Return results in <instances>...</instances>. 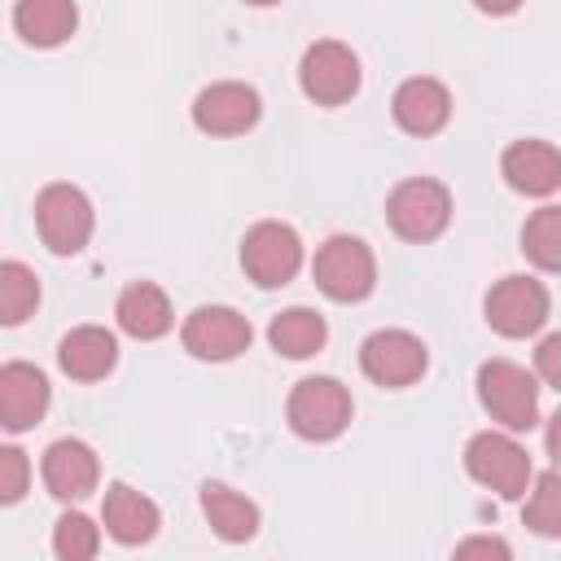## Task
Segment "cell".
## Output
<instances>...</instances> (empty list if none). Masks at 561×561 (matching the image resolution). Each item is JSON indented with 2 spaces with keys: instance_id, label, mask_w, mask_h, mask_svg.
Wrapping results in <instances>:
<instances>
[{
  "instance_id": "1",
  "label": "cell",
  "mask_w": 561,
  "mask_h": 561,
  "mask_svg": "<svg viewBox=\"0 0 561 561\" xmlns=\"http://www.w3.org/2000/svg\"><path fill=\"white\" fill-rule=\"evenodd\" d=\"M289 430L307 443H329L351 425V394L333 377H302L285 403Z\"/></svg>"
},
{
  "instance_id": "2",
  "label": "cell",
  "mask_w": 561,
  "mask_h": 561,
  "mask_svg": "<svg viewBox=\"0 0 561 561\" xmlns=\"http://www.w3.org/2000/svg\"><path fill=\"white\" fill-rule=\"evenodd\" d=\"M311 276L316 285L333 298V302H359L373 294L377 285V259L373 250L359 241V237H329L320 250H316V263H311Z\"/></svg>"
},
{
  "instance_id": "3",
  "label": "cell",
  "mask_w": 561,
  "mask_h": 561,
  "mask_svg": "<svg viewBox=\"0 0 561 561\" xmlns=\"http://www.w3.org/2000/svg\"><path fill=\"white\" fill-rule=\"evenodd\" d=\"M478 399L504 430H530L539 421V386L513 359H486L478 368Z\"/></svg>"
},
{
  "instance_id": "4",
  "label": "cell",
  "mask_w": 561,
  "mask_h": 561,
  "mask_svg": "<svg viewBox=\"0 0 561 561\" xmlns=\"http://www.w3.org/2000/svg\"><path fill=\"white\" fill-rule=\"evenodd\" d=\"M465 469H469L473 482L491 486V491L504 495V500H522L526 486H530V478H535L526 447L513 443L508 434H495V430L469 438V447H465Z\"/></svg>"
},
{
  "instance_id": "5",
  "label": "cell",
  "mask_w": 561,
  "mask_h": 561,
  "mask_svg": "<svg viewBox=\"0 0 561 561\" xmlns=\"http://www.w3.org/2000/svg\"><path fill=\"white\" fill-rule=\"evenodd\" d=\"M386 219L403 241H434L451 219V193L438 180H403L386 197Z\"/></svg>"
},
{
  "instance_id": "6",
  "label": "cell",
  "mask_w": 561,
  "mask_h": 561,
  "mask_svg": "<svg viewBox=\"0 0 561 561\" xmlns=\"http://www.w3.org/2000/svg\"><path fill=\"white\" fill-rule=\"evenodd\" d=\"M35 228L53 254H79L92 237V202L75 184H48L35 197Z\"/></svg>"
},
{
  "instance_id": "7",
  "label": "cell",
  "mask_w": 561,
  "mask_h": 561,
  "mask_svg": "<svg viewBox=\"0 0 561 561\" xmlns=\"http://www.w3.org/2000/svg\"><path fill=\"white\" fill-rule=\"evenodd\" d=\"M241 267L259 289H280L294 280V272L302 267V241L289 224L263 219L245 232L241 241Z\"/></svg>"
},
{
  "instance_id": "8",
  "label": "cell",
  "mask_w": 561,
  "mask_h": 561,
  "mask_svg": "<svg viewBox=\"0 0 561 561\" xmlns=\"http://www.w3.org/2000/svg\"><path fill=\"white\" fill-rule=\"evenodd\" d=\"M298 83L316 105H342L359 92V57L342 39H316L298 61Z\"/></svg>"
},
{
  "instance_id": "9",
  "label": "cell",
  "mask_w": 561,
  "mask_h": 561,
  "mask_svg": "<svg viewBox=\"0 0 561 561\" xmlns=\"http://www.w3.org/2000/svg\"><path fill=\"white\" fill-rule=\"evenodd\" d=\"M486 324L504 337H530L548 320V289L535 276H504L486 289Z\"/></svg>"
},
{
  "instance_id": "10",
  "label": "cell",
  "mask_w": 561,
  "mask_h": 561,
  "mask_svg": "<svg viewBox=\"0 0 561 561\" xmlns=\"http://www.w3.org/2000/svg\"><path fill=\"white\" fill-rule=\"evenodd\" d=\"M425 364H430L425 342H421L416 333H408V329H377V333H368L364 346H359V368H364V377H373L377 386H390V390L421 381Z\"/></svg>"
},
{
  "instance_id": "11",
  "label": "cell",
  "mask_w": 561,
  "mask_h": 561,
  "mask_svg": "<svg viewBox=\"0 0 561 561\" xmlns=\"http://www.w3.org/2000/svg\"><path fill=\"white\" fill-rule=\"evenodd\" d=\"M180 342L188 355L197 359H210V364H224V359H237L245 346H250V320L232 307H197L184 329H180Z\"/></svg>"
},
{
  "instance_id": "12",
  "label": "cell",
  "mask_w": 561,
  "mask_h": 561,
  "mask_svg": "<svg viewBox=\"0 0 561 561\" xmlns=\"http://www.w3.org/2000/svg\"><path fill=\"white\" fill-rule=\"evenodd\" d=\"M259 114H263L259 92L250 83H237V79L210 83L193 101V123L206 136H241V131H250L259 123Z\"/></svg>"
},
{
  "instance_id": "13",
  "label": "cell",
  "mask_w": 561,
  "mask_h": 561,
  "mask_svg": "<svg viewBox=\"0 0 561 561\" xmlns=\"http://www.w3.org/2000/svg\"><path fill=\"white\" fill-rule=\"evenodd\" d=\"M500 171L508 188L526 197H548L561 188V149L548 140H513L500 158Z\"/></svg>"
},
{
  "instance_id": "14",
  "label": "cell",
  "mask_w": 561,
  "mask_h": 561,
  "mask_svg": "<svg viewBox=\"0 0 561 561\" xmlns=\"http://www.w3.org/2000/svg\"><path fill=\"white\" fill-rule=\"evenodd\" d=\"M390 110H394V123H399L403 131H412V136H434V131H443L447 118H451V92H447L438 79L416 75V79H403V83L394 88Z\"/></svg>"
},
{
  "instance_id": "15",
  "label": "cell",
  "mask_w": 561,
  "mask_h": 561,
  "mask_svg": "<svg viewBox=\"0 0 561 561\" xmlns=\"http://www.w3.org/2000/svg\"><path fill=\"white\" fill-rule=\"evenodd\" d=\"M48 412V377L35 364H4L0 368V421L4 430L22 434Z\"/></svg>"
},
{
  "instance_id": "16",
  "label": "cell",
  "mask_w": 561,
  "mask_h": 561,
  "mask_svg": "<svg viewBox=\"0 0 561 561\" xmlns=\"http://www.w3.org/2000/svg\"><path fill=\"white\" fill-rule=\"evenodd\" d=\"M96 478H101V465H96V451L79 438H57L48 451H44V486L48 495L57 500H83L96 491Z\"/></svg>"
},
{
  "instance_id": "17",
  "label": "cell",
  "mask_w": 561,
  "mask_h": 561,
  "mask_svg": "<svg viewBox=\"0 0 561 561\" xmlns=\"http://www.w3.org/2000/svg\"><path fill=\"white\" fill-rule=\"evenodd\" d=\"M118 359V342L101 324H79L57 342V364L75 381H101Z\"/></svg>"
},
{
  "instance_id": "18",
  "label": "cell",
  "mask_w": 561,
  "mask_h": 561,
  "mask_svg": "<svg viewBox=\"0 0 561 561\" xmlns=\"http://www.w3.org/2000/svg\"><path fill=\"white\" fill-rule=\"evenodd\" d=\"M101 522L110 530V539L136 548V543H149L158 535V504L140 491H131L127 482H114L105 491V504H101Z\"/></svg>"
},
{
  "instance_id": "19",
  "label": "cell",
  "mask_w": 561,
  "mask_h": 561,
  "mask_svg": "<svg viewBox=\"0 0 561 561\" xmlns=\"http://www.w3.org/2000/svg\"><path fill=\"white\" fill-rule=\"evenodd\" d=\"M79 9L75 0H18L13 4V31L35 48H57L75 35Z\"/></svg>"
},
{
  "instance_id": "20",
  "label": "cell",
  "mask_w": 561,
  "mask_h": 561,
  "mask_svg": "<svg viewBox=\"0 0 561 561\" xmlns=\"http://www.w3.org/2000/svg\"><path fill=\"white\" fill-rule=\"evenodd\" d=\"M114 316H118V329L140 337V342H153V337H162L171 329V302L153 280H131L118 294Z\"/></svg>"
},
{
  "instance_id": "21",
  "label": "cell",
  "mask_w": 561,
  "mask_h": 561,
  "mask_svg": "<svg viewBox=\"0 0 561 561\" xmlns=\"http://www.w3.org/2000/svg\"><path fill=\"white\" fill-rule=\"evenodd\" d=\"M202 513H206L210 530H215L219 539H228V543H245V539H254V530H259V508H254V500H245L241 491H232V486H224V482H206V486H202Z\"/></svg>"
},
{
  "instance_id": "22",
  "label": "cell",
  "mask_w": 561,
  "mask_h": 561,
  "mask_svg": "<svg viewBox=\"0 0 561 561\" xmlns=\"http://www.w3.org/2000/svg\"><path fill=\"white\" fill-rule=\"evenodd\" d=\"M324 337H329L324 316H316L311 307H289V311H280V316L267 324V342H272V351L285 355V359H307V355H316V351L324 346Z\"/></svg>"
},
{
  "instance_id": "23",
  "label": "cell",
  "mask_w": 561,
  "mask_h": 561,
  "mask_svg": "<svg viewBox=\"0 0 561 561\" xmlns=\"http://www.w3.org/2000/svg\"><path fill=\"white\" fill-rule=\"evenodd\" d=\"M522 250L535 267L561 272V206H539L522 228Z\"/></svg>"
},
{
  "instance_id": "24",
  "label": "cell",
  "mask_w": 561,
  "mask_h": 561,
  "mask_svg": "<svg viewBox=\"0 0 561 561\" xmlns=\"http://www.w3.org/2000/svg\"><path fill=\"white\" fill-rule=\"evenodd\" d=\"M39 302V280L26 263L4 259L0 263V320L4 324H22Z\"/></svg>"
},
{
  "instance_id": "25",
  "label": "cell",
  "mask_w": 561,
  "mask_h": 561,
  "mask_svg": "<svg viewBox=\"0 0 561 561\" xmlns=\"http://www.w3.org/2000/svg\"><path fill=\"white\" fill-rule=\"evenodd\" d=\"M522 522L543 539H561V473L557 469L535 478L526 508H522Z\"/></svg>"
},
{
  "instance_id": "26",
  "label": "cell",
  "mask_w": 561,
  "mask_h": 561,
  "mask_svg": "<svg viewBox=\"0 0 561 561\" xmlns=\"http://www.w3.org/2000/svg\"><path fill=\"white\" fill-rule=\"evenodd\" d=\"M96 548H101V530L92 526V517H83V513L57 517V526H53V552L61 561H88V557H96Z\"/></svg>"
},
{
  "instance_id": "27",
  "label": "cell",
  "mask_w": 561,
  "mask_h": 561,
  "mask_svg": "<svg viewBox=\"0 0 561 561\" xmlns=\"http://www.w3.org/2000/svg\"><path fill=\"white\" fill-rule=\"evenodd\" d=\"M26 478H31L26 451H18V447H0V500H4V504H18V500H22Z\"/></svg>"
},
{
  "instance_id": "28",
  "label": "cell",
  "mask_w": 561,
  "mask_h": 561,
  "mask_svg": "<svg viewBox=\"0 0 561 561\" xmlns=\"http://www.w3.org/2000/svg\"><path fill=\"white\" fill-rule=\"evenodd\" d=\"M535 373H539L552 390H561V333H548V337L539 342V351H535Z\"/></svg>"
},
{
  "instance_id": "29",
  "label": "cell",
  "mask_w": 561,
  "mask_h": 561,
  "mask_svg": "<svg viewBox=\"0 0 561 561\" xmlns=\"http://www.w3.org/2000/svg\"><path fill=\"white\" fill-rule=\"evenodd\" d=\"M456 557H508V543L504 539H486V535H478V539H465V543H456Z\"/></svg>"
},
{
  "instance_id": "30",
  "label": "cell",
  "mask_w": 561,
  "mask_h": 561,
  "mask_svg": "<svg viewBox=\"0 0 561 561\" xmlns=\"http://www.w3.org/2000/svg\"><path fill=\"white\" fill-rule=\"evenodd\" d=\"M548 456H552L557 469H561V408H557L552 421H548Z\"/></svg>"
},
{
  "instance_id": "31",
  "label": "cell",
  "mask_w": 561,
  "mask_h": 561,
  "mask_svg": "<svg viewBox=\"0 0 561 561\" xmlns=\"http://www.w3.org/2000/svg\"><path fill=\"white\" fill-rule=\"evenodd\" d=\"M482 13H491V18H504V13H517L522 9V0H473Z\"/></svg>"
},
{
  "instance_id": "32",
  "label": "cell",
  "mask_w": 561,
  "mask_h": 561,
  "mask_svg": "<svg viewBox=\"0 0 561 561\" xmlns=\"http://www.w3.org/2000/svg\"><path fill=\"white\" fill-rule=\"evenodd\" d=\"M245 4H254V9H267V4H280V0H245Z\"/></svg>"
}]
</instances>
